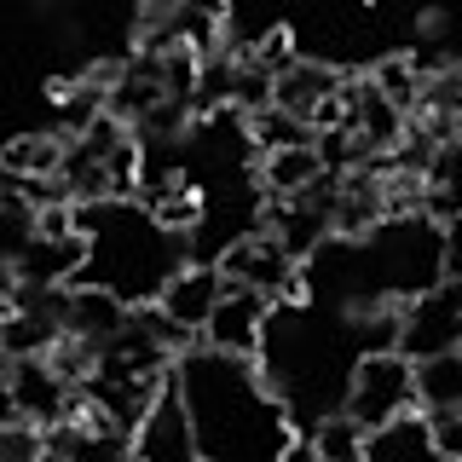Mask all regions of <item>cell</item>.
Here are the masks:
<instances>
[{
    "mask_svg": "<svg viewBox=\"0 0 462 462\" xmlns=\"http://www.w3.org/2000/svg\"><path fill=\"white\" fill-rule=\"evenodd\" d=\"M168 399L191 462H289L295 451V416L254 358L185 346L168 370Z\"/></svg>",
    "mask_w": 462,
    "mask_h": 462,
    "instance_id": "obj_1",
    "label": "cell"
},
{
    "mask_svg": "<svg viewBox=\"0 0 462 462\" xmlns=\"http://www.w3.org/2000/svg\"><path fill=\"white\" fill-rule=\"evenodd\" d=\"M214 272H220V283H231V289H249V295H260V300H300L307 295V266H300L295 254L283 249L272 231H237V237L226 243L220 254H214Z\"/></svg>",
    "mask_w": 462,
    "mask_h": 462,
    "instance_id": "obj_2",
    "label": "cell"
},
{
    "mask_svg": "<svg viewBox=\"0 0 462 462\" xmlns=\"http://www.w3.org/2000/svg\"><path fill=\"white\" fill-rule=\"evenodd\" d=\"M416 411L411 399V358L399 353H358L353 370H346V387H341V416H353L358 428H382L393 416Z\"/></svg>",
    "mask_w": 462,
    "mask_h": 462,
    "instance_id": "obj_3",
    "label": "cell"
},
{
    "mask_svg": "<svg viewBox=\"0 0 462 462\" xmlns=\"http://www.w3.org/2000/svg\"><path fill=\"white\" fill-rule=\"evenodd\" d=\"M462 346V300H457V278H439L422 295L399 300V341L393 353L399 358H439V353H457Z\"/></svg>",
    "mask_w": 462,
    "mask_h": 462,
    "instance_id": "obj_4",
    "label": "cell"
},
{
    "mask_svg": "<svg viewBox=\"0 0 462 462\" xmlns=\"http://www.w3.org/2000/svg\"><path fill=\"white\" fill-rule=\"evenodd\" d=\"M266 324H272V300L249 295V289H231L220 283V300L202 318L197 341L208 353H226V358H254L260 365V346H266Z\"/></svg>",
    "mask_w": 462,
    "mask_h": 462,
    "instance_id": "obj_5",
    "label": "cell"
},
{
    "mask_svg": "<svg viewBox=\"0 0 462 462\" xmlns=\"http://www.w3.org/2000/svg\"><path fill=\"white\" fill-rule=\"evenodd\" d=\"M6 387H12L18 422H29L35 433L58 428L69 411H76V387H69L47 358H18V365H6Z\"/></svg>",
    "mask_w": 462,
    "mask_h": 462,
    "instance_id": "obj_6",
    "label": "cell"
},
{
    "mask_svg": "<svg viewBox=\"0 0 462 462\" xmlns=\"http://www.w3.org/2000/svg\"><path fill=\"white\" fill-rule=\"evenodd\" d=\"M127 300H116L110 289L98 283H69L64 300H58V336L87 346V353H98V346H110V336L127 324Z\"/></svg>",
    "mask_w": 462,
    "mask_h": 462,
    "instance_id": "obj_7",
    "label": "cell"
},
{
    "mask_svg": "<svg viewBox=\"0 0 462 462\" xmlns=\"http://www.w3.org/2000/svg\"><path fill=\"white\" fill-rule=\"evenodd\" d=\"M341 69L336 64H324V58H289V64L272 76V105H278L283 116H295V122H307L312 127V116L329 105V98L341 93Z\"/></svg>",
    "mask_w": 462,
    "mask_h": 462,
    "instance_id": "obj_8",
    "label": "cell"
},
{
    "mask_svg": "<svg viewBox=\"0 0 462 462\" xmlns=\"http://www.w3.org/2000/svg\"><path fill=\"white\" fill-rule=\"evenodd\" d=\"M220 300V272L208 266V260H185L173 278L156 289V300L151 307L168 318L180 336H191L197 341V329H202V318H208V307Z\"/></svg>",
    "mask_w": 462,
    "mask_h": 462,
    "instance_id": "obj_9",
    "label": "cell"
},
{
    "mask_svg": "<svg viewBox=\"0 0 462 462\" xmlns=\"http://www.w3.org/2000/svg\"><path fill=\"white\" fill-rule=\"evenodd\" d=\"M329 173L318 162L312 139L307 144H283V151H260L254 156V185H260V202H289V197H307L312 185H324Z\"/></svg>",
    "mask_w": 462,
    "mask_h": 462,
    "instance_id": "obj_10",
    "label": "cell"
},
{
    "mask_svg": "<svg viewBox=\"0 0 462 462\" xmlns=\"http://www.w3.org/2000/svg\"><path fill=\"white\" fill-rule=\"evenodd\" d=\"M58 156H64V134H18L0 144V180L47 185L58 180Z\"/></svg>",
    "mask_w": 462,
    "mask_h": 462,
    "instance_id": "obj_11",
    "label": "cell"
},
{
    "mask_svg": "<svg viewBox=\"0 0 462 462\" xmlns=\"http://www.w3.org/2000/svg\"><path fill=\"white\" fill-rule=\"evenodd\" d=\"M358 462H445V457L428 445L422 416L404 411V416H393V422H382V428L365 433V457H358Z\"/></svg>",
    "mask_w": 462,
    "mask_h": 462,
    "instance_id": "obj_12",
    "label": "cell"
},
{
    "mask_svg": "<svg viewBox=\"0 0 462 462\" xmlns=\"http://www.w3.org/2000/svg\"><path fill=\"white\" fill-rule=\"evenodd\" d=\"M411 399H416V411H451V404H462V353L416 358L411 365Z\"/></svg>",
    "mask_w": 462,
    "mask_h": 462,
    "instance_id": "obj_13",
    "label": "cell"
},
{
    "mask_svg": "<svg viewBox=\"0 0 462 462\" xmlns=\"http://www.w3.org/2000/svg\"><path fill=\"white\" fill-rule=\"evenodd\" d=\"M35 237V202L18 185H0V272H12V260Z\"/></svg>",
    "mask_w": 462,
    "mask_h": 462,
    "instance_id": "obj_14",
    "label": "cell"
},
{
    "mask_svg": "<svg viewBox=\"0 0 462 462\" xmlns=\"http://www.w3.org/2000/svg\"><path fill=\"white\" fill-rule=\"evenodd\" d=\"M365 457V428L341 411H324L312 428V462H358Z\"/></svg>",
    "mask_w": 462,
    "mask_h": 462,
    "instance_id": "obj_15",
    "label": "cell"
},
{
    "mask_svg": "<svg viewBox=\"0 0 462 462\" xmlns=\"http://www.w3.org/2000/svg\"><path fill=\"white\" fill-rule=\"evenodd\" d=\"M416 416H422L433 451L445 462H462V404H451V411H416Z\"/></svg>",
    "mask_w": 462,
    "mask_h": 462,
    "instance_id": "obj_16",
    "label": "cell"
},
{
    "mask_svg": "<svg viewBox=\"0 0 462 462\" xmlns=\"http://www.w3.org/2000/svg\"><path fill=\"white\" fill-rule=\"evenodd\" d=\"M18 422V411H12V387H6V370H0V433Z\"/></svg>",
    "mask_w": 462,
    "mask_h": 462,
    "instance_id": "obj_17",
    "label": "cell"
},
{
    "mask_svg": "<svg viewBox=\"0 0 462 462\" xmlns=\"http://www.w3.org/2000/svg\"><path fill=\"white\" fill-rule=\"evenodd\" d=\"M29 462H58V457H52V451H41V457H29Z\"/></svg>",
    "mask_w": 462,
    "mask_h": 462,
    "instance_id": "obj_18",
    "label": "cell"
}]
</instances>
